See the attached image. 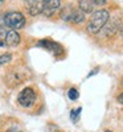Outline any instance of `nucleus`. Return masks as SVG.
Returning <instances> with one entry per match:
<instances>
[{
	"label": "nucleus",
	"instance_id": "a211bd4d",
	"mask_svg": "<svg viewBox=\"0 0 123 132\" xmlns=\"http://www.w3.org/2000/svg\"><path fill=\"white\" fill-rule=\"evenodd\" d=\"M105 132H111V131H105Z\"/></svg>",
	"mask_w": 123,
	"mask_h": 132
},
{
	"label": "nucleus",
	"instance_id": "423d86ee",
	"mask_svg": "<svg viewBox=\"0 0 123 132\" xmlns=\"http://www.w3.org/2000/svg\"><path fill=\"white\" fill-rule=\"evenodd\" d=\"M27 4V9L28 13L30 16H37L40 13H42L44 11V2L45 0H24Z\"/></svg>",
	"mask_w": 123,
	"mask_h": 132
},
{
	"label": "nucleus",
	"instance_id": "20e7f679",
	"mask_svg": "<svg viewBox=\"0 0 123 132\" xmlns=\"http://www.w3.org/2000/svg\"><path fill=\"white\" fill-rule=\"evenodd\" d=\"M17 102L23 107H30L36 102V93L30 87H25L17 95Z\"/></svg>",
	"mask_w": 123,
	"mask_h": 132
},
{
	"label": "nucleus",
	"instance_id": "6e6552de",
	"mask_svg": "<svg viewBox=\"0 0 123 132\" xmlns=\"http://www.w3.org/2000/svg\"><path fill=\"white\" fill-rule=\"evenodd\" d=\"M61 7V0H45L44 2V11L42 13L47 17H52Z\"/></svg>",
	"mask_w": 123,
	"mask_h": 132
},
{
	"label": "nucleus",
	"instance_id": "4468645a",
	"mask_svg": "<svg viewBox=\"0 0 123 132\" xmlns=\"http://www.w3.org/2000/svg\"><path fill=\"white\" fill-rule=\"evenodd\" d=\"M118 102H119V103H122V104H123V93H122V94H120V95H119V96H118Z\"/></svg>",
	"mask_w": 123,
	"mask_h": 132
},
{
	"label": "nucleus",
	"instance_id": "f257e3e1",
	"mask_svg": "<svg viewBox=\"0 0 123 132\" xmlns=\"http://www.w3.org/2000/svg\"><path fill=\"white\" fill-rule=\"evenodd\" d=\"M109 19H110V13L106 9H98L95 12H93L90 20L87 23V32L90 35H97L98 32L103 29Z\"/></svg>",
	"mask_w": 123,
	"mask_h": 132
},
{
	"label": "nucleus",
	"instance_id": "9b49d317",
	"mask_svg": "<svg viewBox=\"0 0 123 132\" xmlns=\"http://www.w3.org/2000/svg\"><path fill=\"white\" fill-rule=\"evenodd\" d=\"M81 111H82V108L81 107H78V108H75V110H72L70 111V118H72V120L75 123L77 120H78V118H80V115H81Z\"/></svg>",
	"mask_w": 123,
	"mask_h": 132
},
{
	"label": "nucleus",
	"instance_id": "7ed1b4c3",
	"mask_svg": "<svg viewBox=\"0 0 123 132\" xmlns=\"http://www.w3.org/2000/svg\"><path fill=\"white\" fill-rule=\"evenodd\" d=\"M20 44V35L9 28H0V46H17Z\"/></svg>",
	"mask_w": 123,
	"mask_h": 132
},
{
	"label": "nucleus",
	"instance_id": "39448f33",
	"mask_svg": "<svg viewBox=\"0 0 123 132\" xmlns=\"http://www.w3.org/2000/svg\"><path fill=\"white\" fill-rule=\"evenodd\" d=\"M62 19L66 21H70L73 24H82L85 21V13L81 9H70V12H62Z\"/></svg>",
	"mask_w": 123,
	"mask_h": 132
},
{
	"label": "nucleus",
	"instance_id": "2eb2a0df",
	"mask_svg": "<svg viewBox=\"0 0 123 132\" xmlns=\"http://www.w3.org/2000/svg\"><path fill=\"white\" fill-rule=\"evenodd\" d=\"M98 71H99V69H95V70H93V71H91L90 74H89V77H91V75H94V74H97Z\"/></svg>",
	"mask_w": 123,
	"mask_h": 132
},
{
	"label": "nucleus",
	"instance_id": "dca6fc26",
	"mask_svg": "<svg viewBox=\"0 0 123 132\" xmlns=\"http://www.w3.org/2000/svg\"><path fill=\"white\" fill-rule=\"evenodd\" d=\"M7 132H20V131H17V129H13V128H12V129H8Z\"/></svg>",
	"mask_w": 123,
	"mask_h": 132
},
{
	"label": "nucleus",
	"instance_id": "f03ea898",
	"mask_svg": "<svg viewBox=\"0 0 123 132\" xmlns=\"http://www.w3.org/2000/svg\"><path fill=\"white\" fill-rule=\"evenodd\" d=\"M25 25V17L21 12L17 11H11V12L3 13V28H9V29H21Z\"/></svg>",
	"mask_w": 123,
	"mask_h": 132
},
{
	"label": "nucleus",
	"instance_id": "9d476101",
	"mask_svg": "<svg viewBox=\"0 0 123 132\" xmlns=\"http://www.w3.org/2000/svg\"><path fill=\"white\" fill-rule=\"evenodd\" d=\"M12 60V54L11 53H4V54H0V66L2 65H5L8 62H11Z\"/></svg>",
	"mask_w": 123,
	"mask_h": 132
},
{
	"label": "nucleus",
	"instance_id": "f3484780",
	"mask_svg": "<svg viewBox=\"0 0 123 132\" xmlns=\"http://www.w3.org/2000/svg\"><path fill=\"white\" fill-rule=\"evenodd\" d=\"M2 3H3V0H0V4H2Z\"/></svg>",
	"mask_w": 123,
	"mask_h": 132
},
{
	"label": "nucleus",
	"instance_id": "f8f14e48",
	"mask_svg": "<svg viewBox=\"0 0 123 132\" xmlns=\"http://www.w3.org/2000/svg\"><path fill=\"white\" fill-rule=\"evenodd\" d=\"M68 96H69L70 101H77L78 96H80V94H78V91H77L75 89H70V90L68 91Z\"/></svg>",
	"mask_w": 123,
	"mask_h": 132
},
{
	"label": "nucleus",
	"instance_id": "0eeeda50",
	"mask_svg": "<svg viewBox=\"0 0 123 132\" xmlns=\"http://www.w3.org/2000/svg\"><path fill=\"white\" fill-rule=\"evenodd\" d=\"M37 45L40 48H44V49L49 50L52 54H54V56H60V54L62 53L61 45L57 44V42H54V41H52V40H41V41H39Z\"/></svg>",
	"mask_w": 123,
	"mask_h": 132
},
{
	"label": "nucleus",
	"instance_id": "ddd939ff",
	"mask_svg": "<svg viewBox=\"0 0 123 132\" xmlns=\"http://www.w3.org/2000/svg\"><path fill=\"white\" fill-rule=\"evenodd\" d=\"M91 3L97 7V5H105L106 4V0H91Z\"/></svg>",
	"mask_w": 123,
	"mask_h": 132
},
{
	"label": "nucleus",
	"instance_id": "1a4fd4ad",
	"mask_svg": "<svg viewBox=\"0 0 123 132\" xmlns=\"http://www.w3.org/2000/svg\"><path fill=\"white\" fill-rule=\"evenodd\" d=\"M78 7H80V9L82 11L83 13H93V12H95L94 11L95 5L91 3V0H80V2H78Z\"/></svg>",
	"mask_w": 123,
	"mask_h": 132
}]
</instances>
